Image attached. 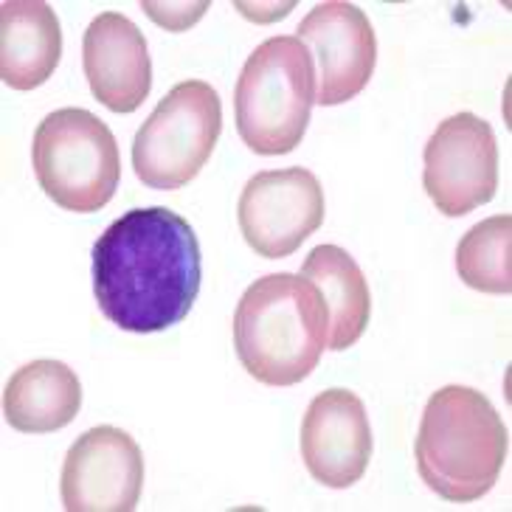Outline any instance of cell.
Segmentation results:
<instances>
[{
  "instance_id": "obj_1",
  "label": "cell",
  "mask_w": 512,
  "mask_h": 512,
  "mask_svg": "<svg viewBox=\"0 0 512 512\" xmlns=\"http://www.w3.org/2000/svg\"><path fill=\"white\" fill-rule=\"evenodd\" d=\"M93 293L124 332L152 335L181 324L200 293V242L178 211L130 209L93 245Z\"/></svg>"
},
{
  "instance_id": "obj_10",
  "label": "cell",
  "mask_w": 512,
  "mask_h": 512,
  "mask_svg": "<svg viewBox=\"0 0 512 512\" xmlns=\"http://www.w3.org/2000/svg\"><path fill=\"white\" fill-rule=\"evenodd\" d=\"M296 40L316 60V102L321 107L355 99L375 74V29L355 3L327 0L313 6L296 29Z\"/></svg>"
},
{
  "instance_id": "obj_13",
  "label": "cell",
  "mask_w": 512,
  "mask_h": 512,
  "mask_svg": "<svg viewBox=\"0 0 512 512\" xmlns=\"http://www.w3.org/2000/svg\"><path fill=\"white\" fill-rule=\"evenodd\" d=\"M62 29L46 0H6L0 6V79L12 91H34L54 76Z\"/></svg>"
},
{
  "instance_id": "obj_17",
  "label": "cell",
  "mask_w": 512,
  "mask_h": 512,
  "mask_svg": "<svg viewBox=\"0 0 512 512\" xmlns=\"http://www.w3.org/2000/svg\"><path fill=\"white\" fill-rule=\"evenodd\" d=\"M141 9L161 26L169 31H186L189 26H195L200 17L206 15L209 9V0H200V3H141Z\"/></svg>"
},
{
  "instance_id": "obj_12",
  "label": "cell",
  "mask_w": 512,
  "mask_h": 512,
  "mask_svg": "<svg viewBox=\"0 0 512 512\" xmlns=\"http://www.w3.org/2000/svg\"><path fill=\"white\" fill-rule=\"evenodd\" d=\"M82 68L93 99L113 113H136L150 96L152 62L144 31L119 12L91 20L82 40Z\"/></svg>"
},
{
  "instance_id": "obj_11",
  "label": "cell",
  "mask_w": 512,
  "mask_h": 512,
  "mask_svg": "<svg viewBox=\"0 0 512 512\" xmlns=\"http://www.w3.org/2000/svg\"><path fill=\"white\" fill-rule=\"evenodd\" d=\"M302 459L324 487L347 490L361 482L372 459V428L363 400L349 389H327L302 422Z\"/></svg>"
},
{
  "instance_id": "obj_9",
  "label": "cell",
  "mask_w": 512,
  "mask_h": 512,
  "mask_svg": "<svg viewBox=\"0 0 512 512\" xmlns=\"http://www.w3.org/2000/svg\"><path fill=\"white\" fill-rule=\"evenodd\" d=\"M144 490V453L127 431L99 425L68 448L60 476L68 512H133Z\"/></svg>"
},
{
  "instance_id": "obj_2",
  "label": "cell",
  "mask_w": 512,
  "mask_h": 512,
  "mask_svg": "<svg viewBox=\"0 0 512 512\" xmlns=\"http://www.w3.org/2000/svg\"><path fill=\"white\" fill-rule=\"evenodd\" d=\"M330 344V310L302 273H268L242 293L234 347L248 375L285 389L313 375Z\"/></svg>"
},
{
  "instance_id": "obj_4",
  "label": "cell",
  "mask_w": 512,
  "mask_h": 512,
  "mask_svg": "<svg viewBox=\"0 0 512 512\" xmlns=\"http://www.w3.org/2000/svg\"><path fill=\"white\" fill-rule=\"evenodd\" d=\"M316 102V74L296 37H271L245 60L234 91L242 144L256 155H287L302 144Z\"/></svg>"
},
{
  "instance_id": "obj_16",
  "label": "cell",
  "mask_w": 512,
  "mask_h": 512,
  "mask_svg": "<svg viewBox=\"0 0 512 512\" xmlns=\"http://www.w3.org/2000/svg\"><path fill=\"white\" fill-rule=\"evenodd\" d=\"M456 271L467 287L493 296L512 293V217L496 214L467 231L456 245Z\"/></svg>"
},
{
  "instance_id": "obj_7",
  "label": "cell",
  "mask_w": 512,
  "mask_h": 512,
  "mask_svg": "<svg viewBox=\"0 0 512 512\" xmlns=\"http://www.w3.org/2000/svg\"><path fill=\"white\" fill-rule=\"evenodd\" d=\"M422 186L445 217H465L496 197L498 144L490 121L456 113L425 144Z\"/></svg>"
},
{
  "instance_id": "obj_6",
  "label": "cell",
  "mask_w": 512,
  "mask_h": 512,
  "mask_svg": "<svg viewBox=\"0 0 512 512\" xmlns=\"http://www.w3.org/2000/svg\"><path fill=\"white\" fill-rule=\"evenodd\" d=\"M223 133L220 96L203 79L178 82L133 141V169L150 189L175 192L195 181Z\"/></svg>"
},
{
  "instance_id": "obj_14",
  "label": "cell",
  "mask_w": 512,
  "mask_h": 512,
  "mask_svg": "<svg viewBox=\"0 0 512 512\" xmlns=\"http://www.w3.org/2000/svg\"><path fill=\"white\" fill-rule=\"evenodd\" d=\"M82 383L62 361H31L3 389V417L20 434H51L76 420Z\"/></svg>"
},
{
  "instance_id": "obj_3",
  "label": "cell",
  "mask_w": 512,
  "mask_h": 512,
  "mask_svg": "<svg viewBox=\"0 0 512 512\" xmlns=\"http://www.w3.org/2000/svg\"><path fill=\"white\" fill-rule=\"evenodd\" d=\"M510 431L493 403L470 386H442L422 411L414 445L417 473L439 498L470 504L496 487Z\"/></svg>"
},
{
  "instance_id": "obj_5",
  "label": "cell",
  "mask_w": 512,
  "mask_h": 512,
  "mask_svg": "<svg viewBox=\"0 0 512 512\" xmlns=\"http://www.w3.org/2000/svg\"><path fill=\"white\" fill-rule=\"evenodd\" d=\"M31 164L40 189L74 214L105 209L119 189L116 136L82 107H62L40 121L31 141Z\"/></svg>"
},
{
  "instance_id": "obj_15",
  "label": "cell",
  "mask_w": 512,
  "mask_h": 512,
  "mask_svg": "<svg viewBox=\"0 0 512 512\" xmlns=\"http://www.w3.org/2000/svg\"><path fill=\"white\" fill-rule=\"evenodd\" d=\"M302 276L318 287L321 299L330 310V344L332 352H344L361 341L372 316L369 282L361 265L338 245H318L302 265Z\"/></svg>"
},
{
  "instance_id": "obj_8",
  "label": "cell",
  "mask_w": 512,
  "mask_h": 512,
  "mask_svg": "<svg viewBox=\"0 0 512 512\" xmlns=\"http://www.w3.org/2000/svg\"><path fill=\"white\" fill-rule=\"evenodd\" d=\"M237 220L256 256L285 259L324 223V189L304 166L256 172L242 186Z\"/></svg>"
}]
</instances>
